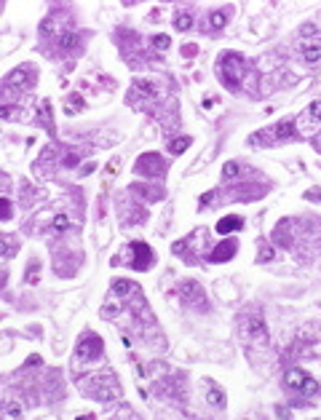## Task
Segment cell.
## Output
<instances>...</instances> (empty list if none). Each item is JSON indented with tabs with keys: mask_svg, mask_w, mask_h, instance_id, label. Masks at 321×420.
Returning a JSON list of instances; mask_svg holds the SVG:
<instances>
[{
	"mask_svg": "<svg viewBox=\"0 0 321 420\" xmlns=\"http://www.w3.org/2000/svg\"><path fill=\"white\" fill-rule=\"evenodd\" d=\"M244 56L235 54V51H225L219 56V78H222V83L230 91H238L241 89V75H244Z\"/></svg>",
	"mask_w": 321,
	"mask_h": 420,
	"instance_id": "obj_1",
	"label": "cell"
},
{
	"mask_svg": "<svg viewBox=\"0 0 321 420\" xmlns=\"http://www.w3.org/2000/svg\"><path fill=\"white\" fill-rule=\"evenodd\" d=\"M300 54L308 65H316L321 59V32L313 24L300 27Z\"/></svg>",
	"mask_w": 321,
	"mask_h": 420,
	"instance_id": "obj_2",
	"label": "cell"
},
{
	"mask_svg": "<svg viewBox=\"0 0 321 420\" xmlns=\"http://www.w3.org/2000/svg\"><path fill=\"white\" fill-rule=\"evenodd\" d=\"M284 383H287L292 391H297L300 396H316L319 394V383L313 380L305 369H300V367L289 369V372L284 375Z\"/></svg>",
	"mask_w": 321,
	"mask_h": 420,
	"instance_id": "obj_3",
	"label": "cell"
},
{
	"mask_svg": "<svg viewBox=\"0 0 321 420\" xmlns=\"http://www.w3.org/2000/svg\"><path fill=\"white\" fill-rule=\"evenodd\" d=\"M297 134H313L321 126V99L319 102H311L308 107H305L303 112H300L297 118Z\"/></svg>",
	"mask_w": 321,
	"mask_h": 420,
	"instance_id": "obj_4",
	"label": "cell"
},
{
	"mask_svg": "<svg viewBox=\"0 0 321 420\" xmlns=\"http://www.w3.org/2000/svg\"><path fill=\"white\" fill-rule=\"evenodd\" d=\"M102 351H105V343H102V337H99V334H94V332H86L83 337H81V343H78V356H81V359H86V361L99 359V356H102Z\"/></svg>",
	"mask_w": 321,
	"mask_h": 420,
	"instance_id": "obj_5",
	"label": "cell"
},
{
	"mask_svg": "<svg viewBox=\"0 0 321 420\" xmlns=\"http://www.w3.org/2000/svg\"><path fill=\"white\" fill-rule=\"evenodd\" d=\"M134 169H137L139 174H145V177H161L166 166H163V158L158 153H145V155L137 158V166Z\"/></svg>",
	"mask_w": 321,
	"mask_h": 420,
	"instance_id": "obj_6",
	"label": "cell"
},
{
	"mask_svg": "<svg viewBox=\"0 0 321 420\" xmlns=\"http://www.w3.org/2000/svg\"><path fill=\"white\" fill-rule=\"evenodd\" d=\"M241 329H244L246 340H268V326H265V318H262L260 313L244 318V321H241Z\"/></svg>",
	"mask_w": 321,
	"mask_h": 420,
	"instance_id": "obj_7",
	"label": "cell"
},
{
	"mask_svg": "<svg viewBox=\"0 0 321 420\" xmlns=\"http://www.w3.org/2000/svg\"><path fill=\"white\" fill-rule=\"evenodd\" d=\"M128 252H134V260H131V268H134V270H147V268L155 262L153 249H150L147 244H142V241H134V244L128 246Z\"/></svg>",
	"mask_w": 321,
	"mask_h": 420,
	"instance_id": "obj_8",
	"label": "cell"
},
{
	"mask_svg": "<svg viewBox=\"0 0 321 420\" xmlns=\"http://www.w3.org/2000/svg\"><path fill=\"white\" fill-rule=\"evenodd\" d=\"M235 252H238V241H235V238H225L222 244H217L212 249V254L206 260H209V262H227Z\"/></svg>",
	"mask_w": 321,
	"mask_h": 420,
	"instance_id": "obj_9",
	"label": "cell"
},
{
	"mask_svg": "<svg viewBox=\"0 0 321 420\" xmlns=\"http://www.w3.org/2000/svg\"><path fill=\"white\" fill-rule=\"evenodd\" d=\"M180 292H182V297H185V303H188V305H196V308L206 311V300H204V292H201V287H198L196 281H185Z\"/></svg>",
	"mask_w": 321,
	"mask_h": 420,
	"instance_id": "obj_10",
	"label": "cell"
},
{
	"mask_svg": "<svg viewBox=\"0 0 321 420\" xmlns=\"http://www.w3.org/2000/svg\"><path fill=\"white\" fill-rule=\"evenodd\" d=\"M206 402H209L212 407H219V410H222L225 404H227V396H225V391L219 388V386H214L212 380H206Z\"/></svg>",
	"mask_w": 321,
	"mask_h": 420,
	"instance_id": "obj_11",
	"label": "cell"
},
{
	"mask_svg": "<svg viewBox=\"0 0 321 420\" xmlns=\"http://www.w3.org/2000/svg\"><path fill=\"white\" fill-rule=\"evenodd\" d=\"M241 227H244V219L235 217V214H227V217H222L217 222V233L227 236V233H235V230H241Z\"/></svg>",
	"mask_w": 321,
	"mask_h": 420,
	"instance_id": "obj_12",
	"label": "cell"
},
{
	"mask_svg": "<svg viewBox=\"0 0 321 420\" xmlns=\"http://www.w3.org/2000/svg\"><path fill=\"white\" fill-rule=\"evenodd\" d=\"M297 137V126L292 120H281L278 126H273V139H295Z\"/></svg>",
	"mask_w": 321,
	"mask_h": 420,
	"instance_id": "obj_13",
	"label": "cell"
},
{
	"mask_svg": "<svg viewBox=\"0 0 321 420\" xmlns=\"http://www.w3.org/2000/svg\"><path fill=\"white\" fill-rule=\"evenodd\" d=\"M193 145V139L190 137H180V139H171L169 142V153H174V155H182L188 147Z\"/></svg>",
	"mask_w": 321,
	"mask_h": 420,
	"instance_id": "obj_14",
	"label": "cell"
},
{
	"mask_svg": "<svg viewBox=\"0 0 321 420\" xmlns=\"http://www.w3.org/2000/svg\"><path fill=\"white\" fill-rule=\"evenodd\" d=\"M174 27H177L180 32L190 30V27H193V16H190L188 11H180V13H177V19H174Z\"/></svg>",
	"mask_w": 321,
	"mask_h": 420,
	"instance_id": "obj_15",
	"label": "cell"
},
{
	"mask_svg": "<svg viewBox=\"0 0 321 420\" xmlns=\"http://www.w3.org/2000/svg\"><path fill=\"white\" fill-rule=\"evenodd\" d=\"M225 24H227V13L225 11H214L209 16V27H212V30H222Z\"/></svg>",
	"mask_w": 321,
	"mask_h": 420,
	"instance_id": "obj_16",
	"label": "cell"
},
{
	"mask_svg": "<svg viewBox=\"0 0 321 420\" xmlns=\"http://www.w3.org/2000/svg\"><path fill=\"white\" fill-rule=\"evenodd\" d=\"M40 120H46V129L54 131V123H51V102H48V99L40 105Z\"/></svg>",
	"mask_w": 321,
	"mask_h": 420,
	"instance_id": "obj_17",
	"label": "cell"
},
{
	"mask_svg": "<svg viewBox=\"0 0 321 420\" xmlns=\"http://www.w3.org/2000/svg\"><path fill=\"white\" fill-rule=\"evenodd\" d=\"M153 46L158 48V51H166V48L171 46V38H169V35H155V38H153Z\"/></svg>",
	"mask_w": 321,
	"mask_h": 420,
	"instance_id": "obj_18",
	"label": "cell"
},
{
	"mask_svg": "<svg viewBox=\"0 0 321 420\" xmlns=\"http://www.w3.org/2000/svg\"><path fill=\"white\" fill-rule=\"evenodd\" d=\"M238 163H235V161H227L225 163V166H222V177H225V180H230V177H235V174H238Z\"/></svg>",
	"mask_w": 321,
	"mask_h": 420,
	"instance_id": "obj_19",
	"label": "cell"
},
{
	"mask_svg": "<svg viewBox=\"0 0 321 420\" xmlns=\"http://www.w3.org/2000/svg\"><path fill=\"white\" fill-rule=\"evenodd\" d=\"M67 225H70L67 214H56V217H54V227H56V230H64Z\"/></svg>",
	"mask_w": 321,
	"mask_h": 420,
	"instance_id": "obj_20",
	"label": "cell"
},
{
	"mask_svg": "<svg viewBox=\"0 0 321 420\" xmlns=\"http://www.w3.org/2000/svg\"><path fill=\"white\" fill-rule=\"evenodd\" d=\"M27 284H38V262H32L27 270Z\"/></svg>",
	"mask_w": 321,
	"mask_h": 420,
	"instance_id": "obj_21",
	"label": "cell"
},
{
	"mask_svg": "<svg viewBox=\"0 0 321 420\" xmlns=\"http://www.w3.org/2000/svg\"><path fill=\"white\" fill-rule=\"evenodd\" d=\"M70 105H73L70 110H73V112H78V110L83 107V97H81V94H73V97H70Z\"/></svg>",
	"mask_w": 321,
	"mask_h": 420,
	"instance_id": "obj_22",
	"label": "cell"
},
{
	"mask_svg": "<svg viewBox=\"0 0 321 420\" xmlns=\"http://www.w3.org/2000/svg\"><path fill=\"white\" fill-rule=\"evenodd\" d=\"M0 206H3V219H11V214H13V211H11V201H8V198H3Z\"/></svg>",
	"mask_w": 321,
	"mask_h": 420,
	"instance_id": "obj_23",
	"label": "cell"
},
{
	"mask_svg": "<svg viewBox=\"0 0 321 420\" xmlns=\"http://www.w3.org/2000/svg\"><path fill=\"white\" fill-rule=\"evenodd\" d=\"M270 257H273V249H270V246H262V249H260V262H268Z\"/></svg>",
	"mask_w": 321,
	"mask_h": 420,
	"instance_id": "obj_24",
	"label": "cell"
},
{
	"mask_svg": "<svg viewBox=\"0 0 321 420\" xmlns=\"http://www.w3.org/2000/svg\"><path fill=\"white\" fill-rule=\"evenodd\" d=\"M118 163H120L118 158H112V161H110V166H107V177H112V174L118 172Z\"/></svg>",
	"mask_w": 321,
	"mask_h": 420,
	"instance_id": "obj_25",
	"label": "cell"
},
{
	"mask_svg": "<svg viewBox=\"0 0 321 420\" xmlns=\"http://www.w3.org/2000/svg\"><path fill=\"white\" fill-rule=\"evenodd\" d=\"M182 54H185V56H196V54H198V48H196V46H185V48H182Z\"/></svg>",
	"mask_w": 321,
	"mask_h": 420,
	"instance_id": "obj_26",
	"label": "cell"
},
{
	"mask_svg": "<svg viewBox=\"0 0 321 420\" xmlns=\"http://www.w3.org/2000/svg\"><path fill=\"white\" fill-rule=\"evenodd\" d=\"M94 169H97V163H86V166L81 169V174L86 177V174H91V172H94Z\"/></svg>",
	"mask_w": 321,
	"mask_h": 420,
	"instance_id": "obj_27",
	"label": "cell"
},
{
	"mask_svg": "<svg viewBox=\"0 0 321 420\" xmlns=\"http://www.w3.org/2000/svg\"><path fill=\"white\" fill-rule=\"evenodd\" d=\"M27 364H30V367H38V364H40V356H38V353H32L30 359H27Z\"/></svg>",
	"mask_w": 321,
	"mask_h": 420,
	"instance_id": "obj_28",
	"label": "cell"
},
{
	"mask_svg": "<svg viewBox=\"0 0 321 420\" xmlns=\"http://www.w3.org/2000/svg\"><path fill=\"white\" fill-rule=\"evenodd\" d=\"M212 198H214V193H204V196H201V204H209Z\"/></svg>",
	"mask_w": 321,
	"mask_h": 420,
	"instance_id": "obj_29",
	"label": "cell"
},
{
	"mask_svg": "<svg viewBox=\"0 0 321 420\" xmlns=\"http://www.w3.org/2000/svg\"><path fill=\"white\" fill-rule=\"evenodd\" d=\"M316 150H319V153H321V137H319V139H316Z\"/></svg>",
	"mask_w": 321,
	"mask_h": 420,
	"instance_id": "obj_30",
	"label": "cell"
}]
</instances>
